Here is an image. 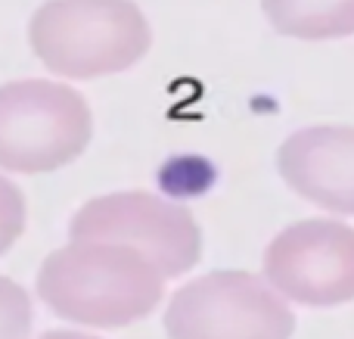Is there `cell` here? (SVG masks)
Instances as JSON below:
<instances>
[{"instance_id":"7a4b0ae2","label":"cell","mask_w":354,"mask_h":339,"mask_svg":"<svg viewBox=\"0 0 354 339\" xmlns=\"http://www.w3.org/2000/svg\"><path fill=\"white\" fill-rule=\"evenodd\" d=\"M35 56L62 78H100L147 56L153 31L134 0H44L28 22Z\"/></svg>"},{"instance_id":"30bf717a","label":"cell","mask_w":354,"mask_h":339,"mask_svg":"<svg viewBox=\"0 0 354 339\" xmlns=\"http://www.w3.org/2000/svg\"><path fill=\"white\" fill-rule=\"evenodd\" d=\"M25 230V196L12 181L0 178V255L22 237Z\"/></svg>"},{"instance_id":"277c9868","label":"cell","mask_w":354,"mask_h":339,"mask_svg":"<svg viewBox=\"0 0 354 339\" xmlns=\"http://www.w3.org/2000/svg\"><path fill=\"white\" fill-rule=\"evenodd\" d=\"M68 237L134 249L162 277H180L202 259V230L193 212L147 190L87 199L68 221Z\"/></svg>"},{"instance_id":"9c48e42d","label":"cell","mask_w":354,"mask_h":339,"mask_svg":"<svg viewBox=\"0 0 354 339\" xmlns=\"http://www.w3.org/2000/svg\"><path fill=\"white\" fill-rule=\"evenodd\" d=\"M35 305L22 284L0 274V339H28Z\"/></svg>"},{"instance_id":"8fae6325","label":"cell","mask_w":354,"mask_h":339,"mask_svg":"<svg viewBox=\"0 0 354 339\" xmlns=\"http://www.w3.org/2000/svg\"><path fill=\"white\" fill-rule=\"evenodd\" d=\"M37 339H100V336H91V333H81V330H47Z\"/></svg>"},{"instance_id":"52a82bcc","label":"cell","mask_w":354,"mask_h":339,"mask_svg":"<svg viewBox=\"0 0 354 339\" xmlns=\"http://www.w3.org/2000/svg\"><path fill=\"white\" fill-rule=\"evenodd\" d=\"M277 172L301 199L354 215V128L311 125L289 134L277 149Z\"/></svg>"},{"instance_id":"8992f818","label":"cell","mask_w":354,"mask_h":339,"mask_svg":"<svg viewBox=\"0 0 354 339\" xmlns=\"http://www.w3.org/2000/svg\"><path fill=\"white\" fill-rule=\"evenodd\" d=\"M264 280L286 302L336 309L354 299V228L308 218L283 228L264 249Z\"/></svg>"},{"instance_id":"6da1fadb","label":"cell","mask_w":354,"mask_h":339,"mask_svg":"<svg viewBox=\"0 0 354 339\" xmlns=\"http://www.w3.org/2000/svg\"><path fill=\"white\" fill-rule=\"evenodd\" d=\"M37 296L62 321L115 330L149 318L165 296V277L134 249L68 240L37 268Z\"/></svg>"},{"instance_id":"3957f363","label":"cell","mask_w":354,"mask_h":339,"mask_svg":"<svg viewBox=\"0 0 354 339\" xmlns=\"http://www.w3.org/2000/svg\"><path fill=\"white\" fill-rule=\"evenodd\" d=\"M93 134L87 100L72 84L25 78L0 84V168L41 174L75 162Z\"/></svg>"},{"instance_id":"ba28073f","label":"cell","mask_w":354,"mask_h":339,"mask_svg":"<svg viewBox=\"0 0 354 339\" xmlns=\"http://www.w3.org/2000/svg\"><path fill=\"white\" fill-rule=\"evenodd\" d=\"M268 22L299 41H339L354 35V0H261Z\"/></svg>"},{"instance_id":"5b68a950","label":"cell","mask_w":354,"mask_h":339,"mask_svg":"<svg viewBox=\"0 0 354 339\" xmlns=\"http://www.w3.org/2000/svg\"><path fill=\"white\" fill-rule=\"evenodd\" d=\"M168 339H292L286 299L252 271H212L171 293Z\"/></svg>"}]
</instances>
